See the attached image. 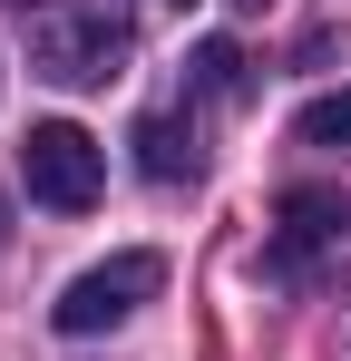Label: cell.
Returning a JSON list of instances; mask_svg holds the SVG:
<instances>
[{"label":"cell","mask_w":351,"mask_h":361,"mask_svg":"<svg viewBox=\"0 0 351 361\" xmlns=\"http://www.w3.org/2000/svg\"><path fill=\"white\" fill-rule=\"evenodd\" d=\"M234 10H264V0H234Z\"/></svg>","instance_id":"cell-10"},{"label":"cell","mask_w":351,"mask_h":361,"mask_svg":"<svg viewBox=\"0 0 351 361\" xmlns=\"http://www.w3.org/2000/svg\"><path fill=\"white\" fill-rule=\"evenodd\" d=\"M0 244H10V205H0Z\"/></svg>","instance_id":"cell-9"},{"label":"cell","mask_w":351,"mask_h":361,"mask_svg":"<svg viewBox=\"0 0 351 361\" xmlns=\"http://www.w3.org/2000/svg\"><path fill=\"white\" fill-rule=\"evenodd\" d=\"M312 283H322V293H351V225L332 244H322V264H312Z\"/></svg>","instance_id":"cell-8"},{"label":"cell","mask_w":351,"mask_h":361,"mask_svg":"<svg viewBox=\"0 0 351 361\" xmlns=\"http://www.w3.org/2000/svg\"><path fill=\"white\" fill-rule=\"evenodd\" d=\"M351 225L342 195H322V185H292L283 195V225H273V254H264V274L273 283H312V264H322V244Z\"/></svg>","instance_id":"cell-4"},{"label":"cell","mask_w":351,"mask_h":361,"mask_svg":"<svg viewBox=\"0 0 351 361\" xmlns=\"http://www.w3.org/2000/svg\"><path fill=\"white\" fill-rule=\"evenodd\" d=\"M20 176H30V205L88 215V205L108 195V147H98L88 127H68V118H39L20 137Z\"/></svg>","instance_id":"cell-2"},{"label":"cell","mask_w":351,"mask_h":361,"mask_svg":"<svg viewBox=\"0 0 351 361\" xmlns=\"http://www.w3.org/2000/svg\"><path fill=\"white\" fill-rule=\"evenodd\" d=\"M185 78H195V98H244V49H234V39H205Z\"/></svg>","instance_id":"cell-6"},{"label":"cell","mask_w":351,"mask_h":361,"mask_svg":"<svg viewBox=\"0 0 351 361\" xmlns=\"http://www.w3.org/2000/svg\"><path fill=\"white\" fill-rule=\"evenodd\" d=\"M156 283H166L156 254H108V264H88V274L49 302V322H58V332H78V342H88V332H117L137 302H156Z\"/></svg>","instance_id":"cell-3"},{"label":"cell","mask_w":351,"mask_h":361,"mask_svg":"<svg viewBox=\"0 0 351 361\" xmlns=\"http://www.w3.org/2000/svg\"><path fill=\"white\" fill-rule=\"evenodd\" d=\"M137 166H147L156 185H185L195 166H205V157H195V127H176V118H147V127H137Z\"/></svg>","instance_id":"cell-5"},{"label":"cell","mask_w":351,"mask_h":361,"mask_svg":"<svg viewBox=\"0 0 351 361\" xmlns=\"http://www.w3.org/2000/svg\"><path fill=\"white\" fill-rule=\"evenodd\" d=\"M292 137H302V147H351V88H332V98H312V108L292 118Z\"/></svg>","instance_id":"cell-7"},{"label":"cell","mask_w":351,"mask_h":361,"mask_svg":"<svg viewBox=\"0 0 351 361\" xmlns=\"http://www.w3.org/2000/svg\"><path fill=\"white\" fill-rule=\"evenodd\" d=\"M127 59H137V30L117 10H49L30 30V68L49 88H108V78H127Z\"/></svg>","instance_id":"cell-1"}]
</instances>
